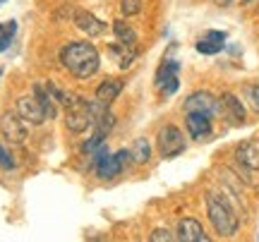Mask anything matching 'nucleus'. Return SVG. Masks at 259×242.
<instances>
[{
	"label": "nucleus",
	"mask_w": 259,
	"mask_h": 242,
	"mask_svg": "<svg viewBox=\"0 0 259 242\" xmlns=\"http://www.w3.org/2000/svg\"><path fill=\"white\" fill-rule=\"evenodd\" d=\"M10 41H12V36H8V34H0V53L10 48Z\"/></svg>",
	"instance_id": "obj_29"
},
{
	"label": "nucleus",
	"mask_w": 259,
	"mask_h": 242,
	"mask_svg": "<svg viewBox=\"0 0 259 242\" xmlns=\"http://www.w3.org/2000/svg\"><path fill=\"white\" fill-rule=\"evenodd\" d=\"M92 161L94 168H96V175L101 180H113V177H118L125 170V163L120 161V156L111 154L106 144H101L96 151H92Z\"/></svg>",
	"instance_id": "obj_4"
},
{
	"label": "nucleus",
	"mask_w": 259,
	"mask_h": 242,
	"mask_svg": "<svg viewBox=\"0 0 259 242\" xmlns=\"http://www.w3.org/2000/svg\"><path fill=\"white\" fill-rule=\"evenodd\" d=\"M113 34H115V41H118L120 46L132 48L135 43H137V31L130 27L125 19H118V22H113Z\"/></svg>",
	"instance_id": "obj_15"
},
{
	"label": "nucleus",
	"mask_w": 259,
	"mask_h": 242,
	"mask_svg": "<svg viewBox=\"0 0 259 242\" xmlns=\"http://www.w3.org/2000/svg\"><path fill=\"white\" fill-rule=\"evenodd\" d=\"M219 111L223 113V118H228L231 125H245L247 120V113H245V106L240 103L238 96H233V93H223L221 99H219Z\"/></svg>",
	"instance_id": "obj_8"
},
{
	"label": "nucleus",
	"mask_w": 259,
	"mask_h": 242,
	"mask_svg": "<svg viewBox=\"0 0 259 242\" xmlns=\"http://www.w3.org/2000/svg\"><path fill=\"white\" fill-rule=\"evenodd\" d=\"M206 214L211 221L213 230L221 235V237H233L238 233V216L233 211V206L216 192H206Z\"/></svg>",
	"instance_id": "obj_2"
},
{
	"label": "nucleus",
	"mask_w": 259,
	"mask_h": 242,
	"mask_svg": "<svg viewBox=\"0 0 259 242\" xmlns=\"http://www.w3.org/2000/svg\"><path fill=\"white\" fill-rule=\"evenodd\" d=\"M142 8H144L142 0H120V10H122L125 17H135V15H139Z\"/></svg>",
	"instance_id": "obj_21"
},
{
	"label": "nucleus",
	"mask_w": 259,
	"mask_h": 242,
	"mask_svg": "<svg viewBox=\"0 0 259 242\" xmlns=\"http://www.w3.org/2000/svg\"><path fill=\"white\" fill-rule=\"evenodd\" d=\"M178 60H170V58H166V60H163V65L158 67V72H156V86L158 89H161V86H163V82H166V79H170V77H176L178 75Z\"/></svg>",
	"instance_id": "obj_18"
},
{
	"label": "nucleus",
	"mask_w": 259,
	"mask_h": 242,
	"mask_svg": "<svg viewBox=\"0 0 259 242\" xmlns=\"http://www.w3.org/2000/svg\"><path fill=\"white\" fill-rule=\"evenodd\" d=\"M122 79H118V77H108V79H103L99 86H96V99L103 103H113L118 96L122 93Z\"/></svg>",
	"instance_id": "obj_14"
},
{
	"label": "nucleus",
	"mask_w": 259,
	"mask_h": 242,
	"mask_svg": "<svg viewBox=\"0 0 259 242\" xmlns=\"http://www.w3.org/2000/svg\"><path fill=\"white\" fill-rule=\"evenodd\" d=\"M149 240L151 242H170V240H176V235L170 233V230H166V228H158V230H154V233L149 235Z\"/></svg>",
	"instance_id": "obj_24"
},
{
	"label": "nucleus",
	"mask_w": 259,
	"mask_h": 242,
	"mask_svg": "<svg viewBox=\"0 0 259 242\" xmlns=\"http://www.w3.org/2000/svg\"><path fill=\"white\" fill-rule=\"evenodd\" d=\"M178 86H180V82H178V75H176V77H170V79H166V82H163L161 91H163V96H170V93L178 91Z\"/></svg>",
	"instance_id": "obj_25"
},
{
	"label": "nucleus",
	"mask_w": 259,
	"mask_h": 242,
	"mask_svg": "<svg viewBox=\"0 0 259 242\" xmlns=\"http://www.w3.org/2000/svg\"><path fill=\"white\" fill-rule=\"evenodd\" d=\"M17 113L24 122H31V125H41V122L48 120L44 106L38 103L36 96H19L17 99Z\"/></svg>",
	"instance_id": "obj_7"
},
{
	"label": "nucleus",
	"mask_w": 259,
	"mask_h": 242,
	"mask_svg": "<svg viewBox=\"0 0 259 242\" xmlns=\"http://www.w3.org/2000/svg\"><path fill=\"white\" fill-rule=\"evenodd\" d=\"M0 132H3V137L10 141V144H24L27 141V127L22 125V118H19V113H3V118H0Z\"/></svg>",
	"instance_id": "obj_6"
},
{
	"label": "nucleus",
	"mask_w": 259,
	"mask_h": 242,
	"mask_svg": "<svg viewBox=\"0 0 259 242\" xmlns=\"http://www.w3.org/2000/svg\"><path fill=\"white\" fill-rule=\"evenodd\" d=\"M185 125H187V132L192 139H206L211 134V118L204 115V113H187L185 118Z\"/></svg>",
	"instance_id": "obj_11"
},
{
	"label": "nucleus",
	"mask_w": 259,
	"mask_h": 242,
	"mask_svg": "<svg viewBox=\"0 0 259 242\" xmlns=\"http://www.w3.org/2000/svg\"><path fill=\"white\" fill-rule=\"evenodd\" d=\"M0 166L5 168V170H10V168L15 166V163H12V159L8 156V151L3 149V147H0Z\"/></svg>",
	"instance_id": "obj_26"
},
{
	"label": "nucleus",
	"mask_w": 259,
	"mask_h": 242,
	"mask_svg": "<svg viewBox=\"0 0 259 242\" xmlns=\"http://www.w3.org/2000/svg\"><path fill=\"white\" fill-rule=\"evenodd\" d=\"M235 159L247 170H259V141H242V144H238Z\"/></svg>",
	"instance_id": "obj_13"
},
{
	"label": "nucleus",
	"mask_w": 259,
	"mask_h": 242,
	"mask_svg": "<svg viewBox=\"0 0 259 242\" xmlns=\"http://www.w3.org/2000/svg\"><path fill=\"white\" fill-rule=\"evenodd\" d=\"M197 51L204 53V56H213V53H221L223 51V43L211 41V38H202V41H197Z\"/></svg>",
	"instance_id": "obj_19"
},
{
	"label": "nucleus",
	"mask_w": 259,
	"mask_h": 242,
	"mask_svg": "<svg viewBox=\"0 0 259 242\" xmlns=\"http://www.w3.org/2000/svg\"><path fill=\"white\" fill-rule=\"evenodd\" d=\"M219 5H231V0H216Z\"/></svg>",
	"instance_id": "obj_30"
},
{
	"label": "nucleus",
	"mask_w": 259,
	"mask_h": 242,
	"mask_svg": "<svg viewBox=\"0 0 259 242\" xmlns=\"http://www.w3.org/2000/svg\"><path fill=\"white\" fill-rule=\"evenodd\" d=\"M245 99H247L252 111L259 113V84H247L245 86Z\"/></svg>",
	"instance_id": "obj_22"
},
{
	"label": "nucleus",
	"mask_w": 259,
	"mask_h": 242,
	"mask_svg": "<svg viewBox=\"0 0 259 242\" xmlns=\"http://www.w3.org/2000/svg\"><path fill=\"white\" fill-rule=\"evenodd\" d=\"M242 3H245V5H247V3H252V0H242Z\"/></svg>",
	"instance_id": "obj_31"
},
{
	"label": "nucleus",
	"mask_w": 259,
	"mask_h": 242,
	"mask_svg": "<svg viewBox=\"0 0 259 242\" xmlns=\"http://www.w3.org/2000/svg\"><path fill=\"white\" fill-rule=\"evenodd\" d=\"M156 144H158V154H161L163 159H176L178 154L185 151V137H183V132L178 130L176 125L161 127Z\"/></svg>",
	"instance_id": "obj_5"
},
{
	"label": "nucleus",
	"mask_w": 259,
	"mask_h": 242,
	"mask_svg": "<svg viewBox=\"0 0 259 242\" xmlns=\"http://www.w3.org/2000/svg\"><path fill=\"white\" fill-rule=\"evenodd\" d=\"M204 38H211V41L223 43V41H226V34H223V31H206V36H204Z\"/></svg>",
	"instance_id": "obj_28"
},
{
	"label": "nucleus",
	"mask_w": 259,
	"mask_h": 242,
	"mask_svg": "<svg viewBox=\"0 0 259 242\" xmlns=\"http://www.w3.org/2000/svg\"><path fill=\"white\" fill-rule=\"evenodd\" d=\"M60 60H63L65 70H70L77 79H89V77L99 70L101 58L94 43L89 41H74L60 51Z\"/></svg>",
	"instance_id": "obj_1"
},
{
	"label": "nucleus",
	"mask_w": 259,
	"mask_h": 242,
	"mask_svg": "<svg viewBox=\"0 0 259 242\" xmlns=\"http://www.w3.org/2000/svg\"><path fill=\"white\" fill-rule=\"evenodd\" d=\"M185 111L187 113H204V115H209L213 118L216 113H219V99H213L209 91H194L192 96H187L185 99Z\"/></svg>",
	"instance_id": "obj_9"
},
{
	"label": "nucleus",
	"mask_w": 259,
	"mask_h": 242,
	"mask_svg": "<svg viewBox=\"0 0 259 242\" xmlns=\"http://www.w3.org/2000/svg\"><path fill=\"white\" fill-rule=\"evenodd\" d=\"M72 17H74V24H77V29H79V31H84L87 36L94 38V36H101L103 31H106V24H103V22L96 17V15L87 12V10H74Z\"/></svg>",
	"instance_id": "obj_10"
},
{
	"label": "nucleus",
	"mask_w": 259,
	"mask_h": 242,
	"mask_svg": "<svg viewBox=\"0 0 259 242\" xmlns=\"http://www.w3.org/2000/svg\"><path fill=\"white\" fill-rule=\"evenodd\" d=\"M3 3H8V0H0V5H3Z\"/></svg>",
	"instance_id": "obj_32"
},
{
	"label": "nucleus",
	"mask_w": 259,
	"mask_h": 242,
	"mask_svg": "<svg viewBox=\"0 0 259 242\" xmlns=\"http://www.w3.org/2000/svg\"><path fill=\"white\" fill-rule=\"evenodd\" d=\"M103 139H106V134H103V132H96L92 139H87V141L82 144V151H84V154H92V151H96L99 147H101Z\"/></svg>",
	"instance_id": "obj_23"
},
{
	"label": "nucleus",
	"mask_w": 259,
	"mask_h": 242,
	"mask_svg": "<svg viewBox=\"0 0 259 242\" xmlns=\"http://www.w3.org/2000/svg\"><path fill=\"white\" fill-rule=\"evenodd\" d=\"M132 161L135 163H139V166H144V163H149V159H151V144H149V139H144V137H137L135 139V144H132Z\"/></svg>",
	"instance_id": "obj_17"
},
{
	"label": "nucleus",
	"mask_w": 259,
	"mask_h": 242,
	"mask_svg": "<svg viewBox=\"0 0 259 242\" xmlns=\"http://www.w3.org/2000/svg\"><path fill=\"white\" fill-rule=\"evenodd\" d=\"M65 125L72 134H82V132L89 130V125H94L92 103L82 99V96H74V101L65 111Z\"/></svg>",
	"instance_id": "obj_3"
},
{
	"label": "nucleus",
	"mask_w": 259,
	"mask_h": 242,
	"mask_svg": "<svg viewBox=\"0 0 259 242\" xmlns=\"http://www.w3.org/2000/svg\"><path fill=\"white\" fill-rule=\"evenodd\" d=\"M46 89H48V93H51V96H53L58 103H63L65 108H67V106L74 101V96H70L67 91H63V89H60V86H56V84H48Z\"/></svg>",
	"instance_id": "obj_20"
},
{
	"label": "nucleus",
	"mask_w": 259,
	"mask_h": 242,
	"mask_svg": "<svg viewBox=\"0 0 259 242\" xmlns=\"http://www.w3.org/2000/svg\"><path fill=\"white\" fill-rule=\"evenodd\" d=\"M15 31H17V22H5L0 27V34H8V36H15Z\"/></svg>",
	"instance_id": "obj_27"
},
{
	"label": "nucleus",
	"mask_w": 259,
	"mask_h": 242,
	"mask_svg": "<svg viewBox=\"0 0 259 242\" xmlns=\"http://www.w3.org/2000/svg\"><path fill=\"white\" fill-rule=\"evenodd\" d=\"M34 96H36L38 103L44 106L48 120H53V118L58 115V106H56V101H53V96L48 93V89H46V86H41V84H34Z\"/></svg>",
	"instance_id": "obj_16"
},
{
	"label": "nucleus",
	"mask_w": 259,
	"mask_h": 242,
	"mask_svg": "<svg viewBox=\"0 0 259 242\" xmlns=\"http://www.w3.org/2000/svg\"><path fill=\"white\" fill-rule=\"evenodd\" d=\"M178 240L183 242H206V233H204L202 223L197 221V218H183L180 223H178Z\"/></svg>",
	"instance_id": "obj_12"
}]
</instances>
